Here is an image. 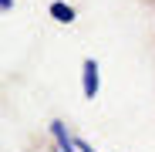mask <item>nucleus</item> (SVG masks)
<instances>
[{"mask_svg":"<svg viewBox=\"0 0 155 152\" xmlns=\"http://www.w3.org/2000/svg\"><path fill=\"white\" fill-rule=\"evenodd\" d=\"M84 95L88 98L98 95V64L94 61H84Z\"/></svg>","mask_w":155,"mask_h":152,"instance_id":"obj_1","label":"nucleus"},{"mask_svg":"<svg viewBox=\"0 0 155 152\" xmlns=\"http://www.w3.org/2000/svg\"><path fill=\"white\" fill-rule=\"evenodd\" d=\"M51 17L61 20V24H71V20H74V10H71L68 4H51Z\"/></svg>","mask_w":155,"mask_h":152,"instance_id":"obj_2","label":"nucleus"},{"mask_svg":"<svg viewBox=\"0 0 155 152\" xmlns=\"http://www.w3.org/2000/svg\"><path fill=\"white\" fill-rule=\"evenodd\" d=\"M51 132H54V139L61 142V149H64V152H74V142L68 139V132H64V125H61V122H54V125H51Z\"/></svg>","mask_w":155,"mask_h":152,"instance_id":"obj_3","label":"nucleus"}]
</instances>
